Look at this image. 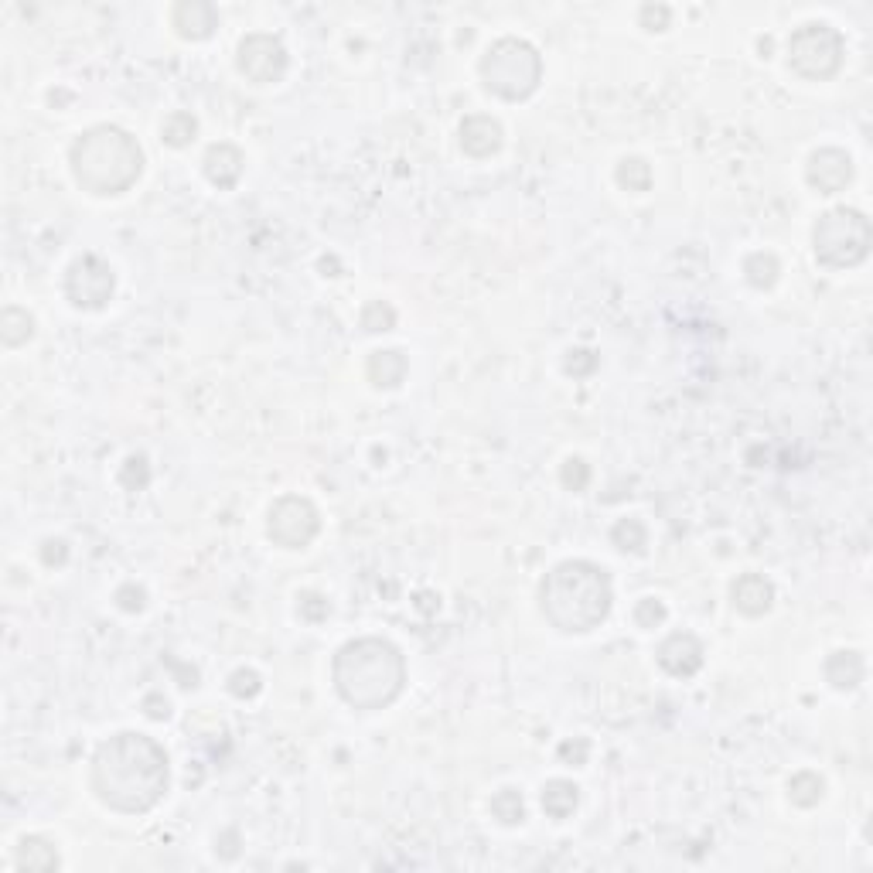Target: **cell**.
Wrapping results in <instances>:
<instances>
[{"mask_svg":"<svg viewBox=\"0 0 873 873\" xmlns=\"http://www.w3.org/2000/svg\"><path fill=\"white\" fill-rule=\"evenodd\" d=\"M168 754L164 747L137 730H120L96 747L93 792L106 809L123 816H144L168 795Z\"/></svg>","mask_w":873,"mask_h":873,"instance_id":"cell-1","label":"cell"},{"mask_svg":"<svg viewBox=\"0 0 873 873\" xmlns=\"http://www.w3.org/2000/svg\"><path fill=\"white\" fill-rule=\"evenodd\" d=\"M611 577L590 560H563L543 577L539 608L546 621L563 635H587L601 628L611 614Z\"/></svg>","mask_w":873,"mask_h":873,"instance_id":"cell-2","label":"cell"},{"mask_svg":"<svg viewBox=\"0 0 873 873\" xmlns=\"http://www.w3.org/2000/svg\"><path fill=\"white\" fill-rule=\"evenodd\" d=\"M338 696L362 713H376L396 703L406 686V659L386 638H355L338 648L331 662Z\"/></svg>","mask_w":873,"mask_h":873,"instance_id":"cell-3","label":"cell"},{"mask_svg":"<svg viewBox=\"0 0 873 873\" xmlns=\"http://www.w3.org/2000/svg\"><path fill=\"white\" fill-rule=\"evenodd\" d=\"M69 164L82 191L110 198L137 185V178L144 174V151L127 130L103 123V127H89L72 144Z\"/></svg>","mask_w":873,"mask_h":873,"instance_id":"cell-4","label":"cell"},{"mask_svg":"<svg viewBox=\"0 0 873 873\" xmlns=\"http://www.w3.org/2000/svg\"><path fill=\"white\" fill-rule=\"evenodd\" d=\"M481 82L492 96L519 103L543 82V58L526 38H498L481 58Z\"/></svg>","mask_w":873,"mask_h":873,"instance_id":"cell-5","label":"cell"},{"mask_svg":"<svg viewBox=\"0 0 873 873\" xmlns=\"http://www.w3.org/2000/svg\"><path fill=\"white\" fill-rule=\"evenodd\" d=\"M812 249L829 270H850L870 253V219L856 209H829L812 229Z\"/></svg>","mask_w":873,"mask_h":873,"instance_id":"cell-6","label":"cell"},{"mask_svg":"<svg viewBox=\"0 0 873 873\" xmlns=\"http://www.w3.org/2000/svg\"><path fill=\"white\" fill-rule=\"evenodd\" d=\"M843 55H846V41L833 24L826 21L802 24V28H795L792 41H788V65H792L802 79H812V82L833 79L839 65H843Z\"/></svg>","mask_w":873,"mask_h":873,"instance_id":"cell-7","label":"cell"},{"mask_svg":"<svg viewBox=\"0 0 873 873\" xmlns=\"http://www.w3.org/2000/svg\"><path fill=\"white\" fill-rule=\"evenodd\" d=\"M266 532H270L273 543L284 546V550H304V546H311L314 536L321 532V515H318V509H314L311 498L284 495L270 509Z\"/></svg>","mask_w":873,"mask_h":873,"instance_id":"cell-8","label":"cell"},{"mask_svg":"<svg viewBox=\"0 0 873 873\" xmlns=\"http://www.w3.org/2000/svg\"><path fill=\"white\" fill-rule=\"evenodd\" d=\"M113 290H116L113 266L93 253L79 256V260L69 266V273H65V297H69L72 307H79V311H103V307L110 304Z\"/></svg>","mask_w":873,"mask_h":873,"instance_id":"cell-9","label":"cell"},{"mask_svg":"<svg viewBox=\"0 0 873 873\" xmlns=\"http://www.w3.org/2000/svg\"><path fill=\"white\" fill-rule=\"evenodd\" d=\"M287 62L290 58H287V48L280 38L256 31V35H246L243 41H239L236 65L249 82H256V86H270V82L284 79Z\"/></svg>","mask_w":873,"mask_h":873,"instance_id":"cell-10","label":"cell"},{"mask_svg":"<svg viewBox=\"0 0 873 873\" xmlns=\"http://www.w3.org/2000/svg\"><path fill=\"white\" fill-rule=\"evenodd\" d=\"M805 178L809 185L819 191V195H836L853 181V157L839 147H822L809 157V168H805Z\"/></svg>","mask_w":873,"mask_h":873,"instance_id":"cell-11","label":"cell"},{"mask_svg":"<svg viewBox=\"0 0 873 873\" xmlns=\"http://www.w3.org/2000/svg\"><path fill=\"white\" fill-rule=\"evenodd\" d=\"M703 655H706L703 642L696 635H689V631H676V635H669L659 645V665L676 679L696 676L703 669Z\"/></svg>","mask_w":873,"mask_h":873,"instance_id":"cell-12","label":"cell"},{"mask_svg":"<svg viewBox=\"0 0 873 873\" xmlns=\"http://www.w3.org/2000/svg\"><path fill=\"white\" fill-rule=\"evenodd\" d=\"M171 24L185 41H205L219 28V11H215L209 0H181L171 14Z\"/></svg>","mask_w":873,"mask_h":873,"instance_id":"cell-13","label":"cell"},{"mask_svg":"<svg viewBox=\"0 0 873 873\" xmlns=\"http://www.w3.org/2000/svg\"><path fill=\"white\" fill-rule=\"evenodd\" d=\"M730 597H734V608L747 614V618H761V614L771 611L775 604V584H771L764 573H741L730 587Z\"/></svg>","mask_w":873,"mask_h":873,"instance_id":"cell-14","label":"cell"},{"mask_svg":"<svg viewBox=\"0 0 873 873\" xmlns=\"http://www.w3.org/2000/svg\"><path fill=\"white\" fill-rule=\"evenodd\" d=\"M461 147H464V154L478 157V161H485V157L498 154V147H502V123L492 120V116H485V113L464 116V123H461Z\"/></svg>","mask_w":873,"mask_h":873,"instance_id":"cell-15","label":"cell"},{"mask_svg":"<svg viewBox=\"0 0 873 873\" xmlns=\"http://www.w3.org/2000/svg\"><path fill=\"white\" fill-rule=\"evenodd\" d=\"M243 164H246V157L236 144H212L209 151H205L202 168H205V178H209L215 188L229 191V188H236L239 178H243Z\"/></svg>","mask_w":873,"mask_h":873,"instance_id":"cell-16","label":"cell"},{"mask_svg":"<svg viewBox=\"0 0 873 873\" xmlns=\"http://www.w3.org/2000/svg\"><path fill=\"white\" fill-rule=\"evenodd\" d=\"M365 372H369V382L376 389H396L406 379V372H410V362H406V355L399 348H382V352L369 355Z\"/></svg>","mask_w":873,"mask_h":873,"instance_id":"cell-17","label":"cell"},{"mask_svg":"<svg viewBox=\"0 0 873 873\" xmlns=\"http://www.w3.org/2000/svg\"><path fill=\"white\" fill-rule=\"evenodd\" d=\"M863 672H867V665H863L860 652H833L826 659V679L839 693H850V689L860 686Z\"/></svg>","mask_w":873,"mask_h":873,"instance_id":"cell-18","label":"cell"},{"mask_svg":"<svg viewBox=\"0 0 873 873\" xmlns=\"http://www.w3.org/2000/svg\"><path fill=\"white\" fill-rule=\"evenodd\" d=\"M14 863H18V870H58V850L55 843H48L45 836H24L18 843V856H14Z\"/></svg>","mask_w":873,"mask_h":873,"instance_id":"cell-19","label":"cell"},{"mask_svg":"<svg viewBox=\"0 0 873 873\" xmlns=\"http://www.w3.org/2000/svg\"><path fill=\"white\" fill-rule=\"evenodd\" d=\"M580 805V788L567 778H553L543 788V812L550 819H567Z\"/></svg>","mask_w":873,"mask_h":873,"instance_id":"cell-20","label":"cell"},{"mask_svg":"<svg viewBox=\"0 0 873 873\" xmlns=\"http://www.w3.org/2000/svg\"><path fill=\"white\" fill-rule=\"evenodd\" d=\"M31 335H35V318L28 311H21V307H4V314H0V338H4V345L18 348Z\"/></svg>","mask_w":873,"mask_h":873,"instance_id":"cell-21","label":"cell"},{"mask_svg":"<svg viewBox=\"0 0 873 873\" xmlns=\"http://www.w3.org/2000/svg\"><path fill=\"white\" fill-rule=\"evenodd\" d=\"M826 795V781H822L816 771H798V775L788 781V798L798 809H812V805L822 802Z\"/></svg>","mask_w":873,"mask_h":873,"instance_id":"cell-22","label":"cell"},{"mask_svg":"<svg viewBox=\"0 0 873 873\" xmlns=\"http://www.w3.org/2000/svg\"><path fill=\"white\" fill-rule=\"evenodd\" d=\"M778 273H781V266H778V260L771 253H751L744 260V277H747V284L751 287H758V290H768V287H775L778 284Z\"/></svg>","mask_w":873,"mask_h":873,"instance_id":"cell-23","label":"cell"},{"mask_svg":"<svg viewBox=\"0 0 873 873\" xmlns=\"http://www.w3.org/2000/svg\"><path fill=\"white\" fill-rule=\"evenodd\" d=\"M492 816L502 822V826H522V822H526V802H522V792H515V788L495 792Z\"/></svg>","mask_w":873,"mask_h":873,"instance_id":"cell-24","label":"cell"},{"mask_svg":"<svg viewBox=\"0 0 873 873\" xmlns=\"http://www.w3.org/2000/svg\"><path fill=\"white\" fill-rule=\"evenodd\" d=\"M195 133H198V120L191 113H171L168 120H164V127H161V140L168 147H188L191 140H195Z\"/></svg>","mask_w":873,"mask_h":873,"instance_id":"cell-25","label":"cell"},{"mask_svg":"<svg viewBox=\"0 0 873 873\" xmlns=\"http://www.w3.org/2000/svg\"><path fill=\"white\" fill-rule=\"evenodd\" d=\"M611 543L618 546L621 553H645L648 529L638 519H621L618 526L611 529Z\"/></svg>","mask_w":873,"mask_h":873,"instance_id":"cell-26","label":"cell"},{"mask_svg":"<svg viewBox=\"0 0 873 873\" xmlns=\"http://www.w3.org/2000/svg\"><path fill=\"white\" fill-rule=\"evenodd\" d=\"M618 185L628 191H648L652 185V168L642 161V157H625L618 164Z\"/></svg>","mask_w":873,"mask_h":873,"instance_id":"cell-27","label":"cell"},{"mask_svg":"<svg viewBox=\"0 0 873 873\" xmlns=\"http://www.w3.org/2000/svg\"><path fill=\"white\" fill-rule=\"evenodd\" d=\"M362 328L369 335H379V331H393L396 328V311L386 301H369L362 311Z\"/></svg>","mask_w":873,"mask_h":873,"instance_id":"cell-28","label":"cell"},{"mask_svg":"<svg viewBox=\"0 0 873 873\" xmlns=\"http://www.w3.org/2000/svg\"><path fill=\"white\" fill-rule=\"evenodd\" d=\"M260 689H263V679L260 672L253 669H236L229 676V693L236 696V700H253V696H260Z\"/></svg>","mask_w":873,"mask_h":873,"instance_id":"cell-29","label":"cell"},{"mask_svg":"<svg viewBox=\"0 0 873 873\" xmlns=\"http://www.w3.org/2000/svg\"><path fill=\"white\" fill-rule=\"evenodd\" d=\"M151 481V468H147V457H127V464H123L120 471V485L127 488V492H140V488Z\"/></svg>","mask_w":873,"mask_h":873,"instance_id":"cell-30","label":"cell"},{"mask_svg":"<svg viewBox=\"0 0 873 873\" xmlns=\"http://www.w3.org/2000/svg\"><path fill=\"white\" fill-rule=\"evenodd\" d=\"M665 604L659 601V597H642V601L635 604V621H638V628H659L662 621H665Z\"/></svg>","mask_w":873,"mask_h":873,"instance_id":"cell-31","label":"cell"},{"mask_svg":"<svg viewBox=\"0 0 873 873\" xmlns=\"http://www.w3.org/2000/svg\"><path fill=\"white\" fill-rule=\"evenodd\" d=\"M560 481H563V488H570V492H584L587 481H590V468L580 461V457H570L560 471Z\"/></svg>","mask_w":873,"mask_h":873,"instance_id":"cell-32","label":"cell"},{"mask_svg":"<svg viewBox=\"0 0 873 873\" xmlns=\"http://www.w3.org/2000/svg\"><path fill=\"white\" fill-rule=\"evenodd\" d=\"M594 369H597V355L590 352V348H573V352L567 355V372H570V376L584 379Z\"/></svg>","mask_w":873,"mask_h":873,"instance_id":"cell-33","label":"cell"},{"mask_svg":"<svg viewBox=\"0 0 873 873\" xmlns=\"http://www.w3.org/2000/svg\"><path fill=\"white\" fill-rule=\"evenodd\" d=\"M116 604H120L123 611L137 614L147 608V590L137 587V584H123L120 590H116Z\"/></svg>","mask_w":873,"mask_h":873,"instance_id":"cell-34","label":"cell"},{"mask_svg":"<svg viewBox=\"0 0 873 873\" xmlns=\"http://www.w3.org/2000/svg\"><path fill=\"white\" fill-rule=\"evenodd\" d=\"M331 611V604L321 594H301V618L304 621H324Z\"/></svg>","mask_w":873,"mask_h":873,"instance_id":"cell-35","label":"cell"},{"mask_svg":"<svg viewBox=\"0 0 873 873\" xmlns=\"http://www.w3.org/2000/svg\"><path fill=\"white\" fill-rule=\"evenodd\" d=\"M669 7L665 4H648V7H642V28H648V31H665L669 28Z\"/></svg>","mask_w":873,"mask_h":873,"instance_id":"cell-36","label":"cell"},{"mask_svg":"<svg viewBox=\"0 0 873 873\" xmlns=\"http://www.w3.org/2000/svg\"><path fill=\"white\" fill-rule=\"evenodd\" d=\"M41 560H45V567H62V563L69 560V546H65L62 539H48V543L41 546Z\"/></svg>","mask_w":873,"mask_h":873,"instance_id":"cell-37","label":"cell"},{"mask_svg":"<svg viewBox=\"0 0 873 873\" xmlns=\"http://www.w3.org/2000/svg\"><path fill=\"white\" fill-rule=\"evenodd\" d=\"M587 754H590V744L580 737V741H567L560 744V758L563 761H573V768H580V764H587Z\"/></svg>","mask_w":873,"mask_h":873,"instance_id":"cell-38","label":"cell"},{"mask_svg":"<svg viewBox=\"0 0 873 873\" xmlns=\"http://www.w3.org/2000/svg\"><path fill=\"white\" fill-rule=\"evenodd\" d=\"M144 706H147V717H151V720H168L171 717V706H168V700H161V696H147Z\"/></svg>","mask_w":873,"mask_h":873,"instance_id":"cell-39","label":"cell"}]
</instances>
